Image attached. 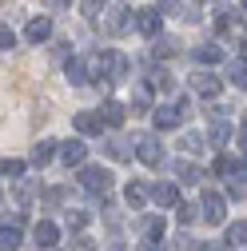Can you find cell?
<instances>
[{"mask_svg":"<svg viewBox=\"0 0 247 251\" xmlns=\"http://www.w3.org/2000/svg\"><path fill=\"white\" fill-rule=\"evenodd\" d=\"M80 187H88V192H96V196H100V192L108 196V187H112V176H108L104 168H84V172H80Z\"/></svg>","mask_w":247,"mask_h":251,"instance_id":"obj_1","label":"cell"},{"mask_svg":"<svg viewBox=\"0 0 247 251\" xmlns=\"http://www.w3.org/2000/svg\"><path fill=\"white\" fill-rule=\"evenodd\" d=\"M136 155H140L148 168H156V164L164 160V148H160V140H156V136H144V140H136Z\"/></svg>","mask_w":247,"mask_h":251,"instance_id":"obj_2","label":"cell"},{"mask_svg":"<svg viewBox=\"0 0 247 251\" xmlns=\"http://www.w3.org/2000/svg\"><path fill=\"white\" fill-rule=\"evenodd\" d=\"M192 88H196V96H220V92H223V84L215 80L211 72H196L192 76Z\"/></svg>","mask_w":247,"mask_h":251,"instance_id":"obj_3","label":"cell"},{"mask_svg":"<svg viewBox=\"0 0 247 251\" xmlns=\"http://www.w3.org/2000/svg\"><path fill=\"white\" fill-rule=\"evenodd\" d=\"M132 24H136V20H132L128 8H112V12H108V32H112V36H124Z\"/></svg>","mask_w":247,"mask_h":251,"instance_id":"obj_4","label":"cell"},{"mask_svg":"<svg viewBox=\"0 0 247 251\" xmlns=\"http://www.w3.org/2000/svg\"><path fill=\"white\" fill-rule=\"evenodd\" d=\"M223 196H215V192H207L203 196V219H207V224H223Z\"/></svg>","mask_w":247,"mask_h":251,"instance_id":"obj_5","label":"cell"},{"mask_svg":"<svg viewBox=\"0 0 247 251\" xmlns=\"http://www.w3.org/2000/svg\"><path fill=\"white\" fill-rule=\"evenodd\" d=\"M136 28L144 36H156L160 32V12L156 8H144V12H136Z\"/></svg>","mask_w":247,"mask_h":251,"instance_id":"obj_6","label":"cell"},{"mask_svg":"<svg viewBox=\"0 0 247 251\" xmlns=\"http://www.w3.org/2000/svg\"><path fill=\"white\" fill-rule=\"evenodd\" d=\"M179 120H188V116L179 112V104H175V108H156V128H160V132H168V128H175Z\"/></svg>","mask_w":247,"mask_h":251,"instance_id":"obj_7","label":"cell"},{"mask_svg":"<svg viewBox=\"0 0 247 251\" xmlns=\"http://www.w3.org/2000/svg\"><path fill=\"white\" fill-rule=\"evenodd\" d=\"M24 36L32 40V44H40V40H48V36H52V20H48V16H36L32 24H28V32H24Z\"/></svg>","mask_w":247,"mask_h":251,"instance_id":"obj_8","label":"cell"},{"mask_svg":"<svg viewBox=\"0 0 247 251\" xmlns=\"http://www.w3.org/2000/svg\"><path fill=\"white\" fill-rule=\"evenodd\" d=\"M151 196H156V203H160V207H172V203L179 200L175 183H156V187H151Z\"/></svg>","mask_w":247,"mask_h":251,"instance_id":"obj_9","label":"cell"},{"mask_svg":"<svg viewBox=\"0 0 247 251\" xmlns=\"http://www.w3.org/2000/svg\"><path fill=\"white\" fill-rule=\"evenodd\" d=\"M72 124H76V132H84V136H88V132H100V124H104V120H96L92 112H76V116H72Z\"/></svg>","mask_w":247,"mask_h":251,"instance_id":"obj_10","label":"cell"},{"mask_svg":"<svg viewBox=\"0 0 247 251\" xmlns=\"http://www.w3.org/2000/svg\"><path fill=\"white\" fill-rule=\"evenodd\" d=\"M36 243H40L44 251H52V247H56V227L48 224V219H40V224H36Z\"/></svg>","mask_w":247,"mask_h":251,"instance_id":"obj_11","label":"cell"},{"mask_svg":"<svg viewBox=\"0 0 247 251\" xmlns=\"http://www.w3.org/2000/svg\"><path fill=\"white\" fill-rule=\"evenodd\" d=\"M60 155H64V164L72 168V164H84V155H88V148H84L80 140H72V144H64V151H60Z\"/></svg>","mask_w":247,"mask_h":251,"instance_id":"obj_12","label":"cell"},{"mask_svg":"<svg viewBox=\"0 0 247 251\" xmlns=\"http://www.w3.org/2000/svg\"><path fill=\"white\" fill-rule=\"evenodd\" d=\"M227 76H231L235 88H247V64H243V56H235L231 64H227Z\"/></svg>","mask_w":247,"mask_h":251,"instance_id":"obj_13","label":"cell"},{"mask_svg":"<svg viewBox=\"0 0 247 251\" xmlns=\"http://www.w3.org/2000/svg\"><path fill=\"white\" fill-rule=\"evenodd\" d=\"M68 80H72V84H88V80H92V72H88L84 60H68Z\"/></svg>","mask_w":247,"mask_h":251,"instance_id":"obj_14","label":"cell"},{"mask_svg":"<svg viewBox=\"0 0 247 251\" xmlns=\"http://www.w3.org/2000/svg\"><path fill=\"white\" fill-rule=\"evenodd\" d=\"M196 60L215 64V60H223V52H220V44H199V48H196Z\"/></svg>","mask_w":247,"mask_h":251,"instance_id":"obj_15","label":"cell"},{"mask_svg":"<svg viewBox=\"0 0 247 251\" xmlns=\"http://www.w3.org/2000/svg\"><path fill=\"white\" fill-rule=\"evenodd\" d=\"M20 247V231L4 224V231H0V251H16Z\"/></svg>","mask_w":247,"mask_h":251,"instance_id":"obj_16","label":"cell"},{"mask_svg":"<svg viewBox=\"0 0 247 251\" xmlns=\"http://www.w3.org/2000/svg\"><path fill=\"white\" fill-rule=\"evenodd\" d=\"M104 124H112V128H120V124H124V108L112 100V104H104V116H100Z\"/></svg>","mask_w":247,"mask_h":251,"instance_id":"obj_17","label":"cell"},{"mask_svg":"<svg viewBox=\"0 0 247 251\" xmlns=\"http://www.w3.org/2000/svg\"><path fill=\"white\" fill-rule=\"evenodd\" d=\"M124 196H128V203H132V207H144L148 187H144V183H128V192H124Z\"/></svg>","mask_w":247,"mask_h":251,"instance_id":"obj_18","label":"cell"},{"mask_svg":"<svg viewBox=\"0 0 247 251\" xmlns=\"http://www.w3.org/2000/svg\"><path fill=\"white\" fill-rule=\"evenodd\" d=\"M132 104H136L140 112H148V104H151V88H148V84H140V88L132 92Z\"/></svg>","mask_w":247,"mask_h":251,"instance_id":"obj_19","label":"cell"},{"mask_svg":"<svg viewBox=\"0 0 247 251\" xmlns=\"http://www.w3.org/2000/svg\"><path fill=\"white\" fill-rule=\"evenodd\" d=\"M48 160H52V140H40L32 148V164H48Z\"/></svg>","mask_w":247,"mask_h":251,"instance_id":"obj_20","label":"cell"},{"mask_svg":"<svg viewBox=\"0 0 247 251\" xmlns=\"http://www.w3.org/2000/svg\"><path fill=\"white\" fill-rule=\"evenodd\" d=\"M175 172H179V179H183V183H196V179H199V168H196V164H183V160H179V164H175Z\"/></svg>","mask_w":247,"mask_h":251,"instance_id":"obj_21","label":"cell"},{"mask_svg":"<svg viewBox=\"0 0 247 251\" xmlns=\"http://www.w3.org/2000/svg\"><path fill=\"white\" fill-rule=\"evenodd\" d=\"M227 243L243 247V243H247V224H231V231H227Z\"/></svg>","mask_w":247,"mask_h":251,"instance_id":"obj_22","label":"cell"},{"mask_svg":"<svg viewBox=\"0 0 247 251\" xmlns=\"http://www.w3.org/2000/svg\"><path fill=\"white\" fill-rule=\"evenodd\" d=\"M160 227H164V219H156V215L140 219V231H148V235H160Z\"/></svg>","mask_w":247,"mask_h":251,"instance_id":"obj_23","label":"cell"},{"mask_svg":"<svg viewBox=\"0 0 247 251\" xmlns=\"http://www.w3.org/2000/svg\"><path fill=\"white\" fill-rule=\"evenodd\" d=\"M108 155H112V160H128V155H132V148H124L120 140H112V144H108Z\"/></svg>","mask_w":247,"mask_h":251,"instance_id":"obj_24","label":"cell"},{"mask_svg":"<svg viewBox=\"0 0 247 251\" xmlns=\"http://www.w3.org/2000/svg\"><path fill=\"white\" fill-rule=\"evenodd\" d=\"M100 4H104V0H80V12H84V16H96Z\"/></svg>","mask_w":247,"mask_h":251,"instance_id":"obj_25","label":"cell"},{"mask_svg":"<svg viewBox=\"0 0 247 251\" xmlns=\"http://www.w3.org/2000/svg\"><path fill=\"white\" fill-rule=\"evenodd\" d=\"M227 136H231V128H227V124H215V128H211V140H215V144H223Z\"/></svg>","mask_w":247,"mask_h":251,"instance_id":"obj_26","label":"cell"},{"mask_svg":"<svg viewBox=\"0 0 247 251\" xmlns=\"http://www.w3.org/2000/svg\"><path fill=\"white\" fill-rule=\"evenodd\" d=\"M196 219V203H179V224H192Z\"/></svg>","mask_w":247,"mask_h":251,"instance_id":"obj_27","label":"cell"},{"mask_svg":"<svg viewBox=\"0 0 247 251\" xmlns=\"http://www.w3.org/2000/svg\"><path fill=\"white\" fill-rule=\"evenodd\" d=\"M20 172H24V164H20V160H4V176H8V179H16Z\"/></svg>","mask_w":247,"mask_h":251,"instance_id":"obj_28","label":"cell"},{"mask_svg":"<svg viewBox=\"0 0 247 251\" xmlns=\"http://www.w3.org/2000/svg\"><path fill=\"white\" fill-rule=\"evenodd\" d=\"M84 224H88L84 211H68V227H84Z\"/></svg>","mask_w":247,"mask_h":251,"instance_id":"obj_29","label":"cell"},{"mask_svg":"<svg viewBox=\"0 0 247 251\" xmlns=\"http://www.w3.org/2000/svg\"><path fill=\"white\" fill-rule=\"evenodd\" d=\"M72 251H96V243H92V239H88V235H80V239H76V243H72Z\"/></svg>","mask_w":247,"mask_h":251,"instance_id":"obj_30","label":"cell"},{"mask_svg":"<svg viewBox=\"0 0 247 251\" xmlns=\"http://www.w3.org/2000/svg\"><path fill=\"white\" fill-rule=\"evenodd\" d=\"M215 172H220V176H227V172H235V164L223 155V160H215Z\"/></svg>","mask_w":247,"mask_h":251,"instance_id":"obj_31","label":"cell"},{"mask_svg":"<svg viewBox=\"0 0 247 251\" xmlns=\"http://www.w3.org/2000/svg\"><path fill=\"white\" fill-rule=\"evenodd\" d=\"M136 251H168V247H164V243H156V239H148V243H140Z\"/></svg>","mask_w":247,"mask_h":251,"instance_id":"obj_32","label":"cell"},{"mask_svg":"<svg viewBox=\"0 0 247 251\" xmlns=\"http://www.w3.org/2000/svg\"><path fill=\"white\" fill-rule=\"evenodd\" d=\"M0 44H4V48H12V44H16V36L8 32V24H4V32H0Z\"/></svg>","mask_w":247,"mask_h":251,"instance_id":"obj_33","label":"cell"},{"mask_svg":"<svg viewBox=\"0 0 247 251\" xmlns=\"http://www.w3.org/2000/svg\"><path fill=\"white\" fill-rule=\"evenodd\" d=\"M52 4H64V0H52Z\"/></svg>","mask_w":247,"mask_h":251,"instance_id":"obj_34","label":"cell"},{"mask_svg":"<svg viewBox=\"0 0 247 251\" xmlns=\"http://www.w3.org/2000/svg\"><path fill=\"white\" fill-rule=\"evenodd\" d=\"M243 4H247V0H243Z\"/></svg>","mask_w":247,"mask_h":251,"instance_id":"obj_35","label":"cell"}]
</instances>
